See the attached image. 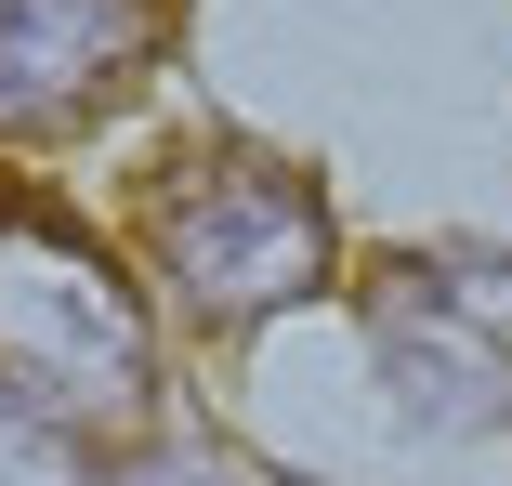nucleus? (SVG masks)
I'll return each instance as SVG.
<instances>
[{
    "label": "nucleus",
    "mask_w": 512,
    "mask_h": 486,
    "mask_svg": "<svg viewBox=\"0 0 512 486\" xmlns=\"http://www.w3.org/2000/svg\"><path fill=\"white\" fill-rule=\"evenodd\" d=\"M0 395L79 447H145V421H158L145 303L92 237H66L27 198H0Z\"/></svg>",
    "instance_id": "f257e3e1"
},
{
    "label": "nucleus",
    "mask_w": 512,
    "mask_h": 486,
    "mask_svg": "<svg viewBox=\"0 0 512 486\" xmlns=\"http://www.w3.org/2000/svg\"><path fill=\"white\" fill-rule=\"evenodd\" d=\"M132 237H145L158 289L197 329H263L276 303L329 289V263H342L329 198L289 158H263V145H184V158H158L132 184Z\"/></svg>",
    "instance_id": "f03ea898"
},
{
    "label": "nucleus",
    "mask_w": 512,
    "mask_h": 486,
    "mask_svg": "<svg viewBox=\"0 0 512 486\" xmlns=\"http://www.w3.org/2000/svg\"><path fill=\"white\" fill-rule=\"evenodd\" d=\"M355 316L407 421H512V250H394Z\"/></svg>",
    "instance_id": "7ed1b4c3"
},
{
    "label": "nucleus",
    "mask_w": 512,
    "mask_h": 486,
    "mask_svg": "<svg viewBox=\"0 0 512 486\" xmlns=\"http://www.w3.org/2000/svg\"><path fill=\"white\" fill-rule=\"evenodd\" d=\"M171 0H0V145L92 132L158 66Z\"/></svg>",
    "instance_id": "20e7f679"
}]
</instances>
